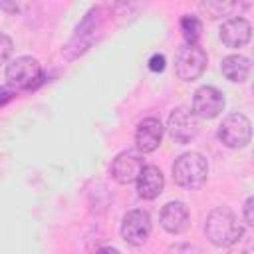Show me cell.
<instances>
[{
	"instance_id": "6da1fadb",
	"label": "cell",
	"mask_w": 254,
	"mask_h": 254,
	"mask_svg": "<svg viewBox=\"0 0 254 254\" xmlns=\"http://www.w3.org/2000/svg\"><path fill=\"white\" fill-rule=\"evenodd\" d=\"M204 234L206 238L220 248L236 244L244 236V226L238 222L236 214L228 206H216L210 210L204 222Z\"/></svg>"
},
{
	"instance_id": "7a4b0ae2",
	"label": "cell",
	"mask_w": 254,
	"mask_h": 254,
	"mask_svg": "<svg viewBox=\"0 0 254 254\" xmlns=\"http://www.w3.org/2000/svg\"><path fill=\"white\" fill-rule=\"evenodd\" d=\"M208 177V163L200 153H183L173 163V179L183 189H200Z\"/></svg>"
},
{
	"instance_id": "3957f363",
	"label": "cell",
	"mask_w": 254,
	"mask_h": 254,
	"mask_svg": "<svg viewBox=\"0 0 254 254\" xmlns=\"http://www.w3.org/2000/svg\"><path fill=\"white\" fill-rule=\"evenodd\" d=\"M42 64L32 56H20L6 65V83L14 91H28L42 83Z\"/></svg>"
},
{
	"instance_id": "277c9868",
	"label": "cell",
	"mask_w": 254,
	"mask_h": 254,
	"mask_svg": "<svg viewBox=\"0 0 254 254\" xmlns=\"http://www.w3.org/2000/svg\"><path fill=\"white\" fill-rule=\"evenodd\" d=\"M208 58L206 52L198 46V44H187L185 48H181V52L177 54L175 60V73L179 75V79L183 81H194L198 79L204 69H206Z\"/></svg>"
},
{
	"instance_id": "5b68a950",
	"label": "cell",
	"mask_w": 254,
	"mask_h": 254,
	"mask_svg": "<svg viewBox=\"0 0 254 254\" xmlns=\"http://www.w3.org/2000/svg\"><path fill=\"white\" fill-rule=\"evenodd\" d=\"M250 137L252 127L248 117L242 113H230L218 125V139L228 149H244L250 143Z\"/></svg>"
},
{
	"instance_id": "8992f818",
	"label": "cell",
	"mask_w": 254,
	"mask_h": 254,
	"mask_svg": "<svg viewBox=\"0 0 254 254\" xmlns=\"http://www.w3.org/2000/svg\"><path fill=\"white\" fill-rule=\"evenodd\" d=\"M167 131L175 143L187 145L198 135V117L189 107H177L167 119Z\"/></svg>"
},
{
	"instance_id": "52a82bcc",
	"label": "cell",
	"mask_w": 254,
	"mask_h": 254,
	"mask_svg": "<svg viewBox=\"0 0 254 254\" xmlns=\"http://www.w3.org/2000/svg\"><path fill=\"white\" fill-rule=\"evenodd\" d=\"M151 234V216L143 208L129 210L121 220V236L131 246H143Z\"/></svg>"
},
{
	"instance_id": "ba28073f",
	"label": "cell",
	"mask_w": 254,
	"mask_h": 254,
	"mask_svg": "<svg viewBox=\"0 0 254 254\" xmlns=\"http://www.w3.org/2000/svg\"><path fill=\"white\" fill-rule=\"evenodd\" d=\"M143 165H145L143 155L137 153V151L127 149V151H121L111 161L109 173H111V177H113L115 183H119V185H131V183H135V179L141 173Z\"/></svg>"
},
{
	"instance_id": "9c48e42d",
	"label": "cell",
	"mask_w": 254,
	"mask_h": 254,
	"mask_svg": "<svg viewBox=\"0 0 254 254\" xmlns=\"http://www.w3.org/2000/svg\"><path fill=\"white\" fill-rule=\"evenodd\" d=\"M224 109V95L214 85H202L194 91L192 113L198 119H214Z\"/></svg>"
},
{
	"instance_id": "30bf717a",
	"label": "cell",
	"mask_w": 254,
	"mask_h": 254,
	"mask_svg": "<svg viewBox=\"0 0 254 254\" xmlns=\"http://www.w3.org/2000/svg\"><path fill=\"white\" fill-rule=\"evenodd\" d=\"M220 40L226 48H244L250 38H252V24L242 18V16H234V18H228L222 22L220 26Z\"/></svg>"
},
{
	"instance_id": "8fae6325",
	"label": "cell",
	"mask_w": 254,
	"mask_h": 254,
	"mask_svg": "<svg viewBox=\"0 0 254 254\" xmlns=\"http://www.w3.org/2000/svg\"><path fill=\"white\" fill-rule=\"evenodd\" d=\"M159 220H161V226H163L165 232H169V234H181V232H185L190 226V212H189V208H187L185 202L171 200V202H167L163 206Z\"/></svg>"
},
{
	"instance_id": "7c38bea8",
	"label": "cell",
	"mask_w": 254,
	"mask_h": 254,
	"mask_svg": "<svg viewBox=\"0 0 254 254\" xmlns=\"http://www.w3.org/2000/svg\"><path fill=\"white\" fill-rule=\"evenodd\" d=\"M163 135H165V127H163L161 119H157V117L143 119L137 125V131H135L137 149L141 153H153V151H157L159 145H161V141H163Z\"/></svg>"
},
{
	"instance_id": "4fadbf2b",
	"label": "cell",
	"mask_w": 254,
	"mask_h": 254,
	"mask_svg": "<svg viewBox=\"0 0 254 254\" xmlns=\"http://www.w3.org/2000/svg\"><path fill=\"white\" fill-rule=\"evenodd\" d=\"M135 183H137V194L145 200L157 198L165 189V177H163L161 169L155 165H143Z\"/></svg>"
},
{
	"instance_id": "5bb4252c",
	"label": "cell",
	"mask_w": 254,
	"mask_h": 254,
	"mask_svg": "<svg viewBox=\"0 0 254 254\" xmlns=\"http://www.w3.org/2000/svg\"><path fill=\"white\" fill-rule=\"evenodd\" d=\"M220 71L222 75L228 79V81H234V83H242L248 79L250 75V60L246 56H240V54H232V56H226L220 64Z\"/></svg>"
},
{
	"instance_id": "9a60e30c",
	"label": "cell",
	"mask_w": 254,
	"mask_h": 254,
	"mask_svg": "<svg viewBox=\"0 0 254 254\" xmlns=\"http://www.w3.org/2000/svg\"><path fill=\"white\" fill-rule=\"evenodd\" d=\"M198 10L208 20H220L238 10V0H200Z\"/></svg>"
},
{
	"instance_id": "2e32d148",
	"label": "cell",
	"mask_w": 254,
	"mask_h": 254,
	"mask_svg": "<svg viewBox=\"0 0 254 254\" xmlns=\"http://www.w3.org/2000/svg\"><path fill=\"white\" fill-rule=\"evenodd\" d=\"M181 32L187 44H198L200 40V32H202V24L196 16H183L181 18Z\"/></svg>"
},
{
	"instance_id": "e0dca14e",
	"label": "cell",
	"mask_w": 254,
	"mask_h": 254,
	"mask_svg": "<svg viewBox=\"0 0 254 254\" xmlns=\"http://www.w3.org/2000/svg\"><path fill=\"white\" fill-rule=\"evenodd\" d=\"M14 52V42L10 36L6 34H0V65H4L8 62V58L12 56Z\"/></svg>"
},
{
	"instance_id": "ac0fdd59",
	"label": "cell",
	"mask_w": 254,
	"mask_h": 254,
	"mask_svg": "<svg viewBox=\"0 0 254 254\" xmlns=\"http://www.w3.org/2000/svg\"><path fill=\"white\" fill-rule=\"evenodd\" d=\"M165 65H167V60H165L163 54H153V56L149 58V69H151V71L161 73V71L165 69Z\"/></svg>"
},
{
	"instance_id": "d6986e66",
	"label": "cell",
	"mask_w": 254,
	"mask_h": 254,
	"mask_svg": "<svg viewBox=\"0 0 254 254\" xmlns=\"http://www.w3.org/2000/svg\"><path fill=\"white\" fill-rule=\"evenodd\" d=\"M242 212H244V222L248 226H254V198L252 196L246 198V202L242 206Z\"/></svg>"
},
{
	"instance_id": "ffe728a7",
	"label": "cell",
	"mask_w": 254,
	"mask_h": 254,
	"mask_svg": "<svg viewBox=\"0 0 254 254\" xmlns=\"http://www.w3.org/2000/svg\"><path fill=\"white\" fill-rule=\"evenodd\" d=\"M0 8L8 14H16L22 10V0H0Z\"/></svg>"
},
{
	"instance_id": "44dd1931",
	"label": "cell",
	"mask_w": 254,
	"mask_h": 254,
	"mask_svg": "<svg viewBox=\"0 0 254 254\" xmlns=\"http://www.w3.org/2000/svg\"><path fill=\"white\" fill-rule=\"evenodd\" d=\"M14 97V89L12 87H0V105L8 103Z\"/></svg>"
},
{
	"instance_id": "7402d4cb",
	"label": "cell",
	"mask_w": 254,
	"mask_h": 254,
	"mask_svg": "<svg viewBox=\"0 0 254 254\" xmlns=\"http://www.w3.org/2000/svg\"><path fill=\"white\" fill-rule=\"evenodd\" d=\"M179 250H198V248H194V246H190V244H175V246H169V252H179Z\"/></svg>"
},
{
	"instance_id": "603a6c76",
	"label": "cell",
	"mask_w": 254,
	"mask_h": 254,
	"mask_svg": "<svg viewBox=\"0 0 254 254\" xmlns=\"http://www.w3.org/2000/svg\"><path fill=\"white\" fill-rule=\"evenodd\" d=\"M99 250H105V252H115V254L119 252V250H117V248H113V246H103V248H99Z\"/></svg>"
}]
</instances>
